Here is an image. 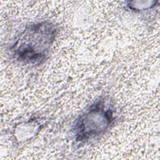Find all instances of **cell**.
Segmentation results:
<instances>
[{
	"instance_id": "cell-1",
	"label": "cell",
	"mask_w": 160,
	"mask_h": 160,
	"mask_svg": "<svg viewBox=\"0 0 160 160\" xmlns=\"http://www.w3.org/2000/svg\"><path fill=\"white\" fill-rule=\"evenodd\" d=\"M59 32L58 25L50 20L26 24L9 48L11 58L22 65L42 64L48 58Z\"/></svg>"
},
{
	"instance_id": "cell-2",
	"label": "cell",
	"mask_w": 160,
	"mask_h": 160,
	"mask_svg": "<svg viewBox=\"0 0 160 160\" xmlns=\"http://www.w3.org/2000/svg\"><path fill=\"white\" fill-rule=\"evenodd\" d=\"M116 109L101 96L96 99L76 119L72 132L76 142L84 144L106 134L114 125Z\"/></svg>"
},
{
	"instance_id": "cell-3",
	"label": "cell",
	"mask_w": 160,
	"mask_h": 160,
	"mask_svg": "<svg viewBox=\"0 0 160 160\" xmlns=\"http://www.w3.org/2000/svg\"><path fill=\"white\" fill-rule=\"evenodd\" d=\"M42 127V120L36 116L19 122L13 129L12 136L15 142L21 144L31 140L41 131Z\"/></svg>"
},
{
	"instance_id": "cell-4",
	"label": "cell",
	"mask_w": 160,
	"mask_h": 160,
	"mask_svg": "<svg viewBox=\"0 0 160 160\" xmlns=\"http://www.w3.org/2000/svg\"><path fill=\"white\" fill-rule=\"evenodd\" d=\"M155 1H128L126 2V9L134 12H142L152 9L158 3Z\"/></svg>"
}]
</instances>
